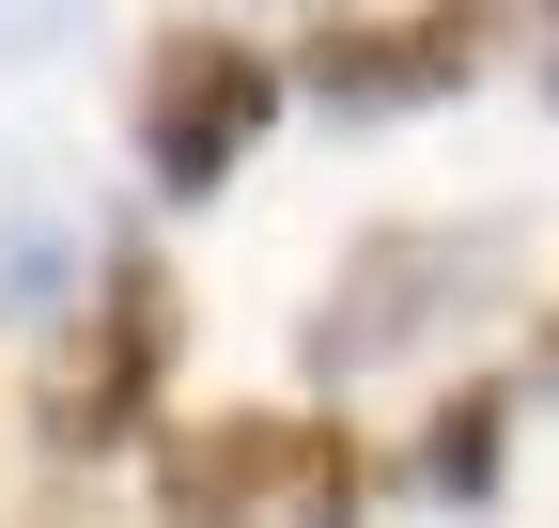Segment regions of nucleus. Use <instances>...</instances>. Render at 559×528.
Listing matches in <instances>:
<instances>
[{
  "instance_id": "1",
  "label": "nucleus",
  "mask_w": 559,
  "mask_h": 528,
  "mask_svg": "<svg viewBox=\"0 0 559 528\" xmlns=\"http://www.w3.org/2000/svg\"><path fill=\"white\" fill-rule=\"evenodd\" d=\"M498 296V233L481 218H404V233H373L358 264L326 280V311H311V373L342 388V373H389V358H419L451 311H481Z\"/></svg>"
},
{
  "instance_id": "2",
  "label": "nucleus",
  "mask_w": 559,
  "mask_h": 528,
  "mask_svg": "<svg viewBox=\"0 0 559 528\" xmlns=\"http://www.w3.org/2000/svg\"><path fill=\"white\" fill-rule=\"evenodd\" d=\"M264 124H280V62H264L249 32H171L156 62H140V156H156L171 203L234 187Z\"/></svg>"
},
{
  "instance_id": "3",
  "label": "nucleus",
  "mask_w": 559,
  "mask_h": 528,
  "mask_svg": "<svg viewBox=\"0 0 559 528\" xmlns=\"http://www.w3.org/2000/svg\"><path fill=\"white\" fill-rule=\"evenodd\" d=\"M264 497H296V528H358V451L326 420H218L156 467V513L171 528H249Z\"/></svg>"
},
{
  "instance_id": "4",
  "label": "nucleus",
  "mask_w": 559,
  "mask_h": 528,
  "mask_svg": "<svg viewBox=\"0 0 559 528\" xmlns=\"http://www.w3.org/2000/svg\"><path fill=\"white\" fill-rule=\"evenodd\" d=\"M156 373H171V280H156L140 249H94V326H79V358H62V388H47V435H62V451L140 435Z\"/></svg>"
},
{
  "instance_id": "5",
  "label": "nucleus",
  "mask_w": 559,
  "mask_h": 528,
  "mask_svg": "<svg viewBox=\"0 0 559 528\" xmlns=\"http://www.w3.org/2000/svg\"><path fill=\"white\" fill-rule=\"evenodd\" d=\"M481 47H498V16L481 0H389V16H326L311 32V94L326 109H436L481 79Z\"/></svg>"
},
{
  "instance_id": "6",
  "label": "nucleus",
  "mask_w": 559,
  "mask_h": 528,
  "mask_svg": "<svg viewBox=\"0 0 559 528\" xmlns=\"http://www.w3.org/2000/svg\"><path fill=\"white\" fill-rule=\"evenodd\" d=\"M79 280H94V233H79V218H47V203H16V218H0V326L62 311Z\"/></svg>"
},
{
  "instance_id": "7",
  "label": "nucleus",
  "mask_w": 559,
  "mask_h": 528,
  "mask_svg": "<svg viewBox=\"0 0 559 528\" xmlns=\"http://www.w3.org/2000/svg\"><path fill=\"white\" fill-rule=\"evenodd\" d=\"M498 435H513V405H498V388H466V405H436V435H419V482H436V497L466 513L481 482H498Z\"/></svg>"
},
{
  "instance_id": "8",
  "label": "nucleus",
  "mask_w": 559,
  "mask_h": 528,
  "mask_svg": "<svg viewBox=\"0 0 559 528\" xmlns=\"http://www.w3.org/2000/svg\"><path fill=\"white\" fill-rule=\"evenodd\" d=\"M79 16H94V0H0V79H47Z\"/></svg>"
},
{
  "instance_id": "9",
  "label": "nucleus",
  "mask_w": 559,
  "mask_h": 528,
  "mask_svg": "<svg viewBox=\"0 0 559 528\" xmlns=\"http://www.w3.org/2000/svg\"><path fill=\"white\" fill-rule=\"evenodd\" d=\"M544 109H559V0H544Z\"/></svg>"
},
{
  "instance_id": "10",
  "label": "nucleus",
  "mask_w": 559,
  "mask_h": 528,
  "mask_svg": "<svg viewBox=\"0 0 559 528\" xmlns=\"http://www.w3.org/2000/svg\"><path fill=\"white\" fill-rule=\"evenodd\" d=\"M544 358H559V326H544Z\"/></svg>"
}]
</instances>
